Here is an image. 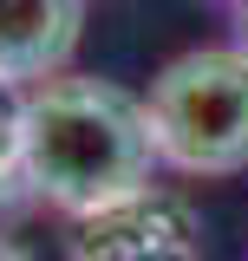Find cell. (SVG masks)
Listing matches in <instances>:
<instances>
[{"label": "cell", "instance_id": "1", "mask_svg": "<svg viewBox=\"0 0 248 261\" xmlns=\"http://www.w3.org/2000/svg\"><path fill=\"white\" fill-rule=\"evenodd\" d=\"M20 150H27V190L79 222L157 190L151 176L163 170L144 98L85 72H59L20 92Z\"/></svg>", "mask_w": 248, "mask_h": 261}, {"label": "cell", "instance_id": "2", "mask_svg": "<svg viewBox=\"0 0 248 261\" xmlns=\"http://www.w3.org/2000/svg\"><path fill=\"white\" fill-rule=\"evenodd\" d=\"M157 157L177 176L248 170V46L177 53L144 92Z\"/></svg>", "mask_w": 248, "mask_h": 261}, {"label": "cell", "instance_id": "3", "mask_svg": "<svg viewBox=\"0 0 248 261\" xmlns=\"http://www.w3.org/2000/svg\"><path fill=\"white\" fill-rule=\"evenodd\" d=\"M85 33V0H0V85L33 92L59 79Z\"/></svg>", "mask_w": 248, "mask_h": 261}, {"label": "cell", "instance_id": "4", "mask_svg": "<svg viewBox=\"0 0 248 261\" xmlns=\"http://www.w3.org/2000/svg\"><path fill=\"white\" fill-rule=\"evenodd\" d=\"M27 190V150H20V92L0 85V202Z\"/></svg>", "mask_w": 248, "mask_h": 261}, {"label": "cell", "instance_id": "5", "mask_svg": "<svg viewBox=\"0 0 248 261\" xmlns=\"http://www.w3.org/2000/svg\"><path fill=\"white\" fill-rule=\"evenodd\" d=\"M0 261H20V255H13V248H0Z\"/></svg>", "mask_w": 248, "mask_h": 261}]
</instances>
